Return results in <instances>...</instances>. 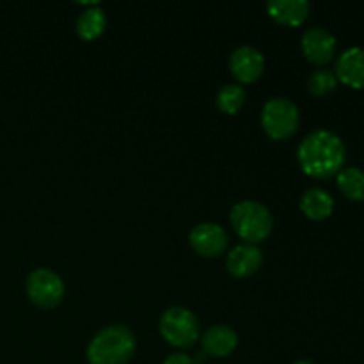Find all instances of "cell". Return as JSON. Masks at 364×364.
<instances>
[{"label":"cell","instance_id":"15","mask_svg":"<svg viewBox=\"0 0 364 364\" xmlns=\"http://www.w3.org/2000/svg\"><path fill=\"white\" fill-rule=\"evenodd\" d=\"M107 16L98 6L87 7L77 20V34L85 41L100 38L105 31Z\"/></svg>","mask_w":364,"mask_h":364},{"label":"cell","instance_id":"19","mask_svg":"<svg viewBox=\"0 0 364 364\" xmlns=\"http://www.w3.org/2000/svg\"><path fill=\"white\" fill-rule=\"evenodd\" d=\"M164 364H194V361H192V358H188L187 354L178 352V354H171L169 358H166Z\"/></svg>","mask_w":364,"mask_h":364},{"label":"cell","instance_id":"21","mask_svg":"<svg viewBox=\"0 0 364 364\" xmlns=\"http://www.w3.org/2000/svg\"><path fill=\"white\" fill-rule=\"evenodd\" d=\"M294 364H315V363L308 361V359H299V361H295Z\"/></svg>","mask_w":364,"mask_h":364},{"label":"cell","instance_id":"4","mask_svg":"<svg viewBox=\"0 0 364 364\" xmlns=\"http://www.w3.org/2000/svg\"><path fill=\"white\" fill-rule=\"evenodd\" d=\"M262 127L274 141L290 139L299 128V109L288 98H270L263 105Z\"/></svg>","mask_w":364,"mask_h":364},{"label":"cell","instance_id":"18","mask_svg":"<svg viewBox=\"0 0 364 364\" xmlns=\"http://www.w3.org/2000/svg\"><path fill=\"white\" fill-rule=\"evenodd\" d=\"M338 85V77L334 71L327 70V68H320L315 70L308 78V91L315 96H323L327 92L334 91Z\"/></svg>","mask_w":364,"mask_h":364},{"label":"cell","instance_id":"2","mask_svg":"<svg viewBox=\"0 0 364 364\" xmlns=\"http://www.w3.org/2000/svg\"><path fill=\"white\" fill-rule=\"evenodd\" d=\"M135 336L128 327H105L89 343L87 361L89 364H127L135 354Z\"/></svg>","mask_w":364,"mask_h":364},{"label":"cell","instance_id":"10","mask_svg":"<svg viewBox=\"0 0 364 364\" xmlns=\"http://www.w3.org/2000/svg\"><path fill=\"white\" fill-rule=\"evenodd\" d=\"M334 73L345 85H350L352 89H364V48L350 46L341 52Z\"/></svg>","mask_w":364,"mask_h":364},{"label":"cell","instance_id":"12","mask_svg":"<svg viewBox=\"0 0 364 364\" xmlns=\"http://www.w3.org/2000/svg\"><path fill=\"white\" fill-rule=\"evenodd\" d=\"M270 16L287 27H299L306 21L309 14L308 0H270L267 4Z\"/></svg>","mask_w":364,"mask_h":364},{"label":"cell","instance_id":"16","mask_svg":"<svg viewBox=\"0 0 364 364\" xmlns=\"http://www.w3.org/2000/svg\"><path fill=\"white\" fill-rule=\"evenodd\" d=\"M338 176V187L341 194L350 201H364V171L359 167L341 169Z\"/></svg>","mask_w":364,"mask_h":364},{"label":"cell","instance_id":"3","mask_svg":"<svg viewBox=\"0 0 364 364\" xmlns=\"http://www.w3.org/2000/svg\"><path fill=\"white\" fill-rule=\"evenodd\" d=\"M230 220L233 224L235 231L242 240L256 245L265 240L274 228V219L270 210L265 205L252 199L237 203L231 208Z\"/></svg>","mask_w":364,"mask_h":364},{"label":"cell","instance_id":"20","mask_svg":"<svg viewBox=\"0 0 364 364\" xmlns=\"http://www.w3.org/2000/svg\"><path fill=\"white\" fill-rule=\"evenodd\" d=\"M205 358H206V354H205V352H199V354H198V358H196V359H192V361H194V364H203V363H205Z\"/></svg>","mask_w":364,"mask_h":364},{"label":"cell","instance_id":"1","mask_svg":"<svg viewBox=\"0 0 364 364\" xmlns=\"http://www.w3.org/2000/svg\"><path fill=\"white\" fill-rule=\"evenodd\" d=\"M299 164L304 174L326 180L343 169L347 149L343 141L331 130H315L302 139L297 151Z\"/></svg>","mask_w":364,"mask_h":364},{"label":"cell","instance_id":"13","mask_svg":"<svg viewBox=\"0 0 364 364\" xmlns=\"http://www.w3.org/2000/svg\"><path fill=\"white\" fill-rule=\"evenodd\" d=\"M203 352L213 358H226L237 348L238 334L228 326H213L203 334Z\"/></svg>","mask_w":364,"mask_h":364},{"label":"cell","instance_id":"14","mask_svg":"<svg viewBox=\"0 0 364 364\" xmlns=\"http://www.w3.org/2000/svg\"><path fill=\"white\" fill-rule=\"evenodd\" d=\"M301 210L308 219L323 220L333 213L334 199L323 188H308L301 198Z\"/></svg>","mask_w":364,"mask_h":364},{"label":"cell","instance_id":"11","mask_svg":"<svg viewBox=\"0 0 364 364\" xmlns=\"http://www.w3.org/2000/svg\"><path fill=\"white\" fill-rule=\"evenodd\" d=\"M263 265V252L258 245L240 244L231 249L228 256L226 267L231 276L235 277H249L258 272Z\"/></svg>","mask_w":364,"mask_h":364},{"label":"cell","instance_id":"17","mask_svg":"<svg viewBox=\"0 0 364 364\" xmlns=\"http://www.w3.org/2000/svg\"><path fill=\"white\" fill-rule=\"evenodd\" d=\"M245 103V91L242 85L238 84H228L217 95V107L223 110L224 114H237Z\"/></svg>","mask_w":364,"mask_h":364},{"label":"cell","instance_id":"6","mask_svg":"<svg viewBox=\"0 0 364 364\" xmlns=\"http://www.w3.org/2000/svg\"><path fill=\"white\" fill-rule=\"evenodd\" d=\"M28 299L43 309H52L64 297V283L53 270L36 269L28 274L25 284Z\"/></svg>","mask_w":364,"mask_h":364},{"label":"cell","instance_id":"8","mask_svg":"<svg viewBox=\"0 0 364 364\" xmlns=\"http://www.w3.org/2000/svg\"><path fill=\"white\" fill-rule=\"evenodd\" d=\"M230 70L233 77L242 84L256 82L265 70V57L258 48L242 45L233 50L230 57Z\"/></svg>","mask_w":364,"mask_h":364},{"label":"cell","instance_id":"5","mask_svg":"<svg viewBox=\"0 0 364 364\" xmlns=\"http://www.w3.org/2000/svg\"><path fill=\"white\" fill-rule=\"evenodd\" d=\"M160 333L164 340L173 347H191L199 338V320L191 309L173 306L166 309L160 318Z\"/></svg>","mask_w":364,"mask_h":364},{"label":"cell","instance_id":"7","mask_svg":"<svg viewBox=\"0 0 364 364\" xmlns=\"http://www.w3.org/2000/svg\"><path fill=\"white\" fill-rule=\"evenodd\" d=\"M191 247L205 258H215L228 247V235L223 226L215 223H201L192 228L188 235Z\"/></svg>","mask_w":364,"mask_h":364},{"label":"cell","instance_id":"9","mask_svg":"<svg viewBox=\"0 0 364 364\" xmlns=\"http://www.w3.org/2000/svg\"><path fill=\"white\" fill-rule=\"evenodd\" d=\"M302 52L313 64H327L336 53V38L323 27H313L301 39Z\"/></svg>","mask_w":364,"mask_h":364}]
</instances>
